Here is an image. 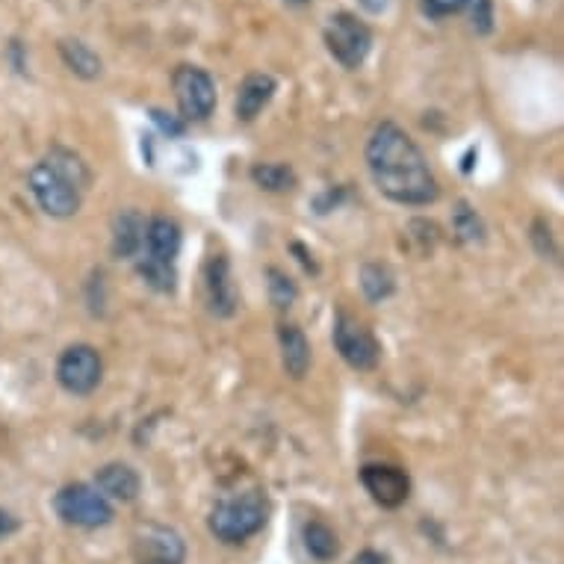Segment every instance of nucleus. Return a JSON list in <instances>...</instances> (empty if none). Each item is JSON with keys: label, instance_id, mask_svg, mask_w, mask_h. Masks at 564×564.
Masks as SVG:
<instances>
[{"label": "nucleus", "instance_id": "obj_1", "mask_svg": "<svg viewBox=\"0 0 564 564\" xmlns=\"http://www.w3.org/2000/svg\"><path fill=\"white\" fill-rule=\"evenodd\" d=\"M367 169L376 189L384 198L408 207H426L437 202L441 186L429 160L405 130L393 121H381L367 142Z\"/></svg>", "mask_w": 564, "mask_h": 564}, {"label": "nucleus", "instance_id": "obj_2", "mask_svg": "<svg viewBox=\"0 0 564 564\" xmlns=\"http://www.w3.org/2000/svg\"><path fill=\"white\" fill-rule=\"evenodd\" d=\"M267 497L258 494V490H251V494H240V497H231V500L216 502L210 518H207V527L216 535V541H223V544H242L251 535H258L260 529L267 527Z\"/></svg>", "mask_w": 564, "mask_h": 564}, {"label": "nucleus", "instance_id": "obj_3", "mask_svg": "<svg viewBox=\"0 0 564 564\" xmlns=\"http://www.w3.org/2000/svg\"><path fill=\"white\" fill-rule=\"evenodd\" d=\"M28 184L36 204L42 207V214H47L51 219H72L80 210V193L84 189L72 177H65L59 169L51 166L47 160L30 169Z\"/></svg>", "mask_w": 564, "mask_h": 564}, {"label": "nucleus", "instance_id": "obj_4", "mask_svg": "<svg viewBox=\"0 0 564 564\" xmlns=\"http://www.w3.org/2000/svg\"><path fill=\"white\" fill-rule=\"evenodd\" d=\"M323 42L334 56V63H340L346 72H358L372 51V30L358 15L337 12L325 24Z\"/></svg>", "mask_w": 564, "mask_h": 564}, {"label": "nucleus", "instance_id": "obj_5", "mask_svg": "<svg viewBox=\"0 0 564 564\" xmlns=\"http://www.w3.org/2000/svg\"><path fill=\"white\" fill-rule=\"evenodd\" d=\"M56 518L77 529H101L112 520L110 500H104L101 494L95 490V485H65L54 497Z\"/></svg>", "mask_w": 564, "mask_h": 564}, {"label": "nucleus", "instance_id": "obj_6", "mask_svg": "<svg viewBox=\"0 0 564 564\" xmlns=\"http://www.w3.org/2000/svg\"><path fill=\"white\" fill-rule=\"evenodd\" d=\"M177 110L184 121H207L216 110V80L202 65H177L172 75Z\"/></svg>", "mask_w": 564, "mask_h": 564}, {"label": "nucleus", "instance_id": "obj_7", "mask_svg": "<svg viewBox=\"0 0 564 564\" xmlns=\"http://www.w3.org/2000/svg\"><path fill=\"white\" fill-rule=\"evenodd\" d=\"M104 364L101 355L86 346V343H77V346H68V349L59 355L56 361V381L65 393L72 397H89L98 384H101Z\"/></svg>", "mask_w": 564, "mask_h": 564}, {"label": "nucleus", "instance_id": "obj_8", "mask_svg": "<svg viewBox=\"0 0 564 564\" xmlns=\"http://www.w3.org/2000/svg\"><path fill=\"white\" fill-rule=\"evenodd\" d=\"M332 337L334 349L340 351V358L349 364L351 370H376V364H379L381 358V346L379 340L372 337V332L367 325L358 323V319L349 314H337Z\"/></svg>", "mask_w": 564, "mask_h": 564}, {"label": "nucleus", "instance_id": "obj_9", "mask_svg": "<svg viewBox=\"0 0 564 564\" xmlns=\"http://www.w3.org/2000/svg\"><path fill=\"white\" fill-rule=\"evenodd\" d=\"M133 555L139 564H184L186 544L172 527L139 523L133 532Z\"/></svg>", "mask_w": 564, "mask_h": 564}, {"label": "nucleus", "instance_id": "obj_10", "mask_svg": "<svg viewBox=\"0 0 564 564\" xmlns=\"http://www.w3.org/2000/svg\"><path fill=\"white\" fill-rule=\"evenodd\" d=\"M361 485L381 509H399L411 497V479L402 467L393 464H364Z\"/></svg>", "mask_w": 564, "mask_h": 564}, {"label": "nucleus", "instance_id": "obj_11", "mask_svg": "<svg viewBox=\"0 0 564 564\" xmlns=\"http://www.w3.org/2000/svg\"><path fill=\"white\" fill-rule=\"evenodd\" d=\"M204 299H207V307L214 316H228L237 314V305H240V296H237V284L231 278V263L225 254H214L204 263Z\"/></svg>", "mask_w": 564, "mask_h": 564}, {"label": "nucleus", "instance_id": "obj_12", "mask_svg": "<svg viewBox=\"0 0 564 564\" xmlns=\"http://www.w3.org/2000/svg\"><path fill=\"white\" fill-rule=\"evenodd\" d=\"M145 231H149V219L128 207L112 219V254L119 260H137L145 249Z\"/></svg>", "mask_w": 564, "mask_h": 564}, {"label": "nucleus", "instance_id": "obj_13", "mask_svg": "<svg viewBox=\"0 0 564 564\" xmlns=\"http://www.w3.org/2000/svg\"><path fill=\"white\" fill-rule=\"evenodd\" d=\"M95 490L101 494L104 500L116 502H133L142 490V479L130 464L112 462L104 464L101 470L95 473Z\"/></svg>", "mask_w": 564, "mask_h": 564}, {"label": "nucleus", "instance_id": "obj_14", "mask_svg": "<svg viewBox=\"0 0 564 564\" xmlns=\"http://www.w3.org/2000/svg\"><path fill=\"white\" fill-rule=\"evenodd\" d=\"M278 93V80L272 75H263V72H254L240 84L237 89V104H234V110H237V119L240 121H254L260 112L267 110L269 101L275 98Z\"/></svg>", "mask_w": 564, "mask_h": 564}, {"label": "nucleus", "instance_id": "obj_15", "mask_svg": "<svg viewBox=\"0 0 564 564\" xmlns=\"http://www.w3.org/2000/svg\"><path fill=\"white\" fill-rule=\"evenodd\" d=\"M278 349H281V364L290 379L302 381L311 370V343L299 325H278Z\"/></svg>", "mask_w": 564, "mask_h": 564}, {"label": "nucleus", "instance_id": "obj_16", "mask_svg": "<svg viewBox=\"0 0 564 564\" xmlns=\"http://www.w3.org/2000/svg\"><path fill=\"white\" fill-rule=\"evenodd\" d=\"M177 251H181V228H177V223H172L166 216L149 219V231H145V249H142V254H145V258L163 260V263H175Z\"/></svg>", "mask_w": 564, "mask_h": 564}, {"label": "nucleus", "instance_id": "obj_17", "mask_svg": "<svg viewBox=\"0 0 564 564\" xmlns=\"http://www.w3.org/2000/svg\"><path fill=\"white\" fill-rule=\"evenodd\" d=\"M59 56H63L65 68L80 80H98L104 75V59L80 39H63L59 42Z\"/></svg>", "mask_w": 564, "mask_h": 564}, {"label": "nucleus", "instance_id": "obj_18", "mask_svg": "<svg viewBox=\"0 0 564 564\" xmlns=\"http://www.w3.org/2000/svg\"><path fill=\"white\" fill-rule=\"evenodd\" d=\"M302 541H305V550L311 553V558L316 562H334L337 553H340V541H337V532H334L328 523L323 520H311L302 529Z\"/></svg>", "mask_w": 564, "mask_h": 564}, {"label": "nucleus", "instance_id": "obj_19", "mask_svg": "<svg viewBox=\"0 0 564 564\" xmlns=\"http://www.w3.org/2000/svg\"><path fill=\"white\" fill-rule=\"evenodd\" d=\"M137 272H139V278H142V281H145L151 290H158V293H175L177 290L175 263H163V260H154V258H145V254H139Z\"/></svg>", "mask_w": 564, "mask_h": 564}, {"label": "nucleus", "instance_id": "obj_20", "mask_svg": "<svg viewBox=\"0 0 564 564\" xmlns=\"http://www.w3.org/2000/svg\"><path fill=\"white\" fill-rule=\"evenodd\" d=\"M251 181L267 193H288V189L296 186L293 169L284 166V163H254L251 166Z\"/></svg>", "mask_w": 564, "mask_h": 564}, {"label": "nucleus", "instance_id": "obj_21", "mask_svg": "<svg viewBox=\"0 0 564 564\" xmlns=\"http://www.w3.org/2000/svg\"><path fill=\"white\" fill-rule=\"evenodd\" d=\"M361 290L370 302H384V299L393 296V290H397L393 272H390L388 267H381V263H364Z\"/></svg>", "mask_w": 564, "mask_h": 564}, {"label": "nucleus", "instance_id": "obj_22", "mask_svg": "<svg viewBox=\"0 0 564 564\" xmlns=\"http://www.w3.org/2000/svg\"><path fill=\"white\" fill-rule=\"evenodd\" d=\"M267 290H269V302H272L278 311H288V307L293 305L299 296L293 278H290L284 269H278V267L267 269Z\"/></svg>", "mask_w": 564, "mask_h": 564}, {"label": "nucleus", "instance_id": "obj_23", "mask_svg": "<svg viewBox=\"0 0 564 564\" xmlns=\"http://www.w3.org/2000/svg\"><path fill=\"white\" fill-rule=\"evenodd\" d=\"M453 228H455V234H458V240H462V242H479L481 234H485L479 214H476V210H473L467 202L455 204Z\"/></svg>", "mask_w": 564, "mask_h": 564}, {"label": "nucleus", "instance_id": "obj_24", "mask_svg": "<svg viewBox=\"0 0 564 564\" xmlns=\"http://www.w3.org/2000/svg\"><path fill=\"white\" fill-rule=\"evenodd\" d=\"M462 12H467L470 28L479 36H488L494 30V0H462Z\"/></svg>", "mask_w": 564, "mask_h": 564}, {"label": "nucleus", "instance_id": "obj_25", "mask_svg": "<svg viewBox=\"0 0 564 564\" xmlns=\"http://www.w3.org/2000/svg\"><path fill=\"white\" fill-rule=\"evenodd\" d=\"M420 10L426 12L429 19H449L462 12V0H420Z\"/></svg>", "mask_w": 564, "mask_h": 564}, {"label": "nucleus", "instance_id": "obj_26", "mask_svg": "<svg viewBox=\"0 0 564 564\" xmlns=\"http://www.w3.org/2000/svg\"><path fill=\"white\" fill-rule=\"evenodd\" d=\"M151 121H154L163 133H169V137H184V130H186L184 119H175V116H169V112L163 110H151Z\"/></svg>", "mask_w": 564, "mask_h": 564}, {"label": "nucleus", "instance_id": "obj_27", "mask_svg": "<svg viewBox=\"0 0 564 564\" xmlns=\"http://www.w3.org/2000/svg\"><path fill=\"white\" fill-rule=\"evenodd\" d=\"M15 529H19V520L12 518L10 511L0 509V541H3V538H10Z\"/></svg>", "mask_w": 564, "mask_h": 564}, {"label": "nucleus", "instance_id": "obj_28", "mask_svg": "<svg viewBox=\"0 0 564 564\" xmlns=\"http://www.w3.org/2000/svg\"><path fill=\"white\" fill-rule=\"evenodd\" d=\"M384 562H388V558H384L381 553H376V550H364V553L355 558V564H384Z\"/></svg>", "mask_w": 564, "mask_h": 564}, {"label": "nucleus", "instance_id": "obj_29", "mask_svg": "<svg viewBox=\"0 0 564 564\" xmlns=\"http://www.w3.org/2000/svg\"><path fill=\"white\" fill-rule=\"evenodd\" d=\"M361 7L370 12V15H381V12L390 7V0H361Z\"/></svg>", "mask_w": 564, "mask_h": 564}, {"label": "nucleus", "instance_id": "obj_30", "mask_svg": "<svg viewBox=\"0 0 564 564\" xmlns=\"http://www.w3.org/2000/svg\"><path fill=\"white\" fill-rule=\"evenodd\" d=\"M284 3H288V7H299V10H302V7H311V0H284Z\"/></svg>", "mask_w": 564, "mask_h": 564}]
</instances>
